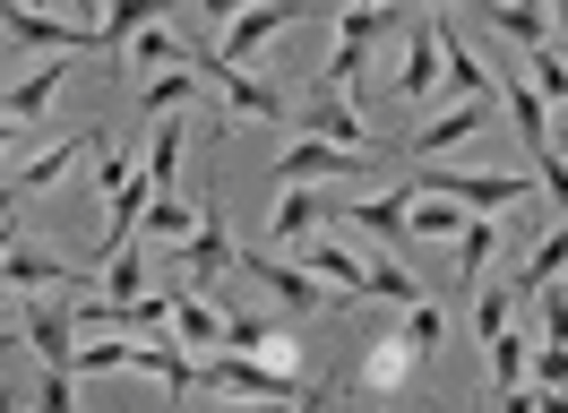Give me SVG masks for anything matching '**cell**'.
<instances>
[{
    "label": "cell",
    "mask_w": 568,
    "mask_h": 413,
    "mask_svg": "<svg viewBox=\"0 0 568 413\" xmlns=\"http://www.w3.org/2000/svg\"><path fill=\"white\" fill-rule=\"evenodd\" d=\"M87 138H95V130H78V138H61V147H43L36 164H18V181H9V172H0V206H9V199H43V190H52V181H61V172H78V155H87Z\"/></svg>",
    "instance_id": "11"
},
{
    "label": "cell",
    "mask_w": 568,
    "mask_h": 413,
    "mask_svg": "<svg viewBox=\"0 0 568 413\" xmlns=\"http://www.w3.org/2000/svg\"><path fill=\"white\" fill-rule=\"evenodd\" d=\"M560 121H568V95H560Z\"/></svg>",
    "instance_id": "44"
},
{
    "label": "cell",
    "mask_w": 568,
    "mask_h": 413,
    "mask_svg": "<svg viewBox=\"0 0 568 413\" xmlns=\"http://www.w3.org/2000/svg\"><path fill=\"white\" fill-rule=\"evenodd\" d=\"M70 61H78V52H43V61L27 69L18 87H0V112H9V121H36L43 103L61 95V78H70Z\"/></svg>",
    "instance_id": "13"
},
{
    "label": "cell",
    "mask_w": 568,
    "mask_h": 413,
    "mask_svg": "<svg viewBox=\"0 0 568 413\" xmlns=\"http://www.w3.org/2000/svg\"><path fill=\"white\" fill-rule=\"evenodd\" d=\"M396 9L362 0V9H336V61H327V95H362V69H371V43Z\"/></svg>",
    "instance_id": "3"
},
{
    "label": "cell",
    "mask_w": 568,
    "mask_h": 413,
    "mask_svg": "<svg viewBox=\"0 0 568 413\" xmlns=\"http://www.w3.org/2000/svg\"><path fill=\"white\" fill-rule=\"evenodd\" d=\"M499 34H517V43H551V9L542 0H474Z\"/></svg>",
    "instance_id": "24"
},
{
    "label": "cell",
    "mask_w": 568,
    "mask_h": 413,
    "mask_svg": "<svg viewBox=\"0 0 568 413\" xmlns=\"http://www.w3.org/2000/svg\"><path fill=\"white\" fill-rule=\"evenodd\" d=\"M36 405H43V413H70V371H43V387H36Z\"/></svg>",
    "instance_id": "40"
},
{
    "label": "cell",
    "mask_w": 568,
    "mask_h": 413,
    "mask_svg": "<svg viewBox=\"0 0 568 413\" xmlns=\"http://www.w3.org/2000/svg\"><path fill=\"white\" fill-rule=\"evenodd\" d=\"M233 275H250V284H267L284 310H327L336 302V284H320L311 268H293V259H267V250H242V268Z\"/></svg>",
    "instance_id": "5"
},
{
    "label": "cell",
    "mask_w": 568,
    "mask_h": 413,
    "mask_svg": "<svg viewBox=\"0 0 568 413\" xmlns=\"http://www.w3.org/2000/svg\"><path fill=\"white\" fill-rule=\"evenodd\" d=\"M336 172H362V147H336V138H293V147H284V164H276V190L284 181H311V190H320V181H336Z\"/></svg>",
    "instance_id": "7"
},
{
    "label": "cell",
    "mask_w": 568,
    "mask_h": 413,
    "mask_svg": "<svg viewBox=\"0 0 568 413\" xmlns=\"http://www.w3.org/2000/svg\"><path fill=\"white\" fill-rule=\"evenodd\" d=\"M0 43L9 52H104L95 43V27H78V18H43L36 0H0Z\"/></svg>",
    "instance_id": "2"
},
{
    "label": "cell",
    "mask_w": 568,
    "mask_h": 413,
    "mask_svg": "<svg viewBox=\"0 0 568 413\" xmlns=\"http://www.w3.org/2000/svg\"><path fill=\"white\" fill-rule=\"evenodd\" d=\"M526 78H534V87H542V103H560V95H568V52H551V43H534Z\"/></svg>",
    "instance_id": "36"
},
{
    "label": "cell",
    "mask_w": 568,
    "mask_h": 413,
    "mask_svg": "<svg viewBox=\"0 0 568 413\" xmlns=\"http://www.w3.org/2000/svg\"><path fill=\"white\" fill-rule=\"evenodd\" d=\"M439 87H448L457 103H474V95H499V87H491V69H483V52H474V43H465L457 27H439Z\"/></svg>",
    "instance_id": "14"
},
{
    "label": "cell",
    "mask_w": 568,
    "mask_h": 413,
    "mask_svg": "<svg viewBox=\"0 0 568 413\" xmlns=\"http://www.w3.org/2000/svg\"><path fill=\"white\" fill-rule=\"evenodd\" d=\"M27 344H36V362L43 371H70V353H78V302L52 284V293H27Z\"/></svg>",
    "instance_id": "4"
},
{
    "label": "cell",
    "mask_w": 568,
    "mask_h": 413,
    "mask_svg": "<svg viewBox=\"0 0 568 413\" xmlns=\"http://www.w3.org/2000/svg\"><path fill=\"white\" fill-rule=\"evenodd\" d=\"M302 130H320V138H336V147H362V155H371V121H362L354 95H311L302 103Z\"/></svg>",
    "instance_id": "17"
},
{
    "label": "cell",
    "mask_w": 568,
    "mask_h": 413,
    "mask_svg": "<svg viewBox=\"0 0 568 413\" xmlns=\"http://www.w3.org/2000/svg\"><path fill=\"white\" fill-rule=\"evenodd\" d=\"M224 353H258V362H284V371H293V344H284V328L250 319V310H224Z\"/></svg>",
    "instance_id": "19"
},
{
    "label": "cell",
    "mask_w": 568,
    "mask_h": 413,
    "mask_svg": "<svg viewBox=\"0 0 568 413\" xmlns=\"http://www.w3.org/2000/svg\"><path fill=\"white\" fill-rule=\"evenodd\" d=\"M320 215H327V206L311 199V181H284V206H276V241H311V233H320Z\"/></svg>",
    "instance_id": "29"
},
{
    "label": "cell",
    "mask_w": 568,
    "mask_h": 413,
    "mask_svg": "<svg viewBox=\"0 0 568 413\" xmlns=\"http://www.w3.org/2000/svg\"><path fill=\"white\" fill-rule=\"evenodd\" d=\"M199 9H207V27H233V18H242L250 0H199Z\"/></svg>",
    "instance_id": "41"
},
{
    "label": "cell",
    "mask_w": 568,
    "mask_h": 413,
    "mask_svg": "<svg viewBox=\"0 0 568 413\" xmlns=\"http://www.w3.org/2000/svg\"><path fill=\"white\" fill-rule=\"evenodd\" d=\"M542 344H568V302L542 284Z\"/></svg>",
    "instance_id": "39"
},
{
    "label": "cell",
    "mask_w": 568,
    "mask_h": 413,
    "mask_svg": "<svg viewBox=\"0 0 568 413\" xmlns=\"http://www.w3.org/2000/svg\"><path fill=\"white\" fill-rule=\"evenodd\" d=\"M534 379H542V396H551V405H568V344H542L534 336V362H526Z\"/></svg>",
    "instance_id": "35"
},
{
    "label": "cell",
    "mask_w": 568,
    "mask_h": 413,
    "mask_svg": "<svg viewBox=\"0 0 568 413\" xmlns=\"http://www.w3.org/2000/svg\"><path fill=\"white\" fill-rule=\"evenodd\" d=\"M242 268V250H233V233H224V206L207 199V215H199V233H190V259H181V275L190 284H215V275Z\"/></svg>",
    "instance_id": "8"
},
{
    "label": "cell",
    "mask_w": 568,
    "mask_h": 413,
    "mask_svg": "<svg viewBox=\"0 0 568 413\" xmlns=\"http://www.w3.org/2000/svg\"><path fill=\"white\" fill-rule=\"evenodd\" d=\"M362 293H379V302H423V284H414V275L396 268V259H362Z\"/></svg>",
    "instance_id": "31"
},
{
    "label": "cell",
    "mask_w": 568,
    "mask_h": 413,
    "mask_svg": "<svg viewBox=\"0 0 568 413\" xmlns=\"http://www.w3.org/2000/svg\"><path fill=\"white\" fill-rule=\"evenodd\" d=\"M396 336H405V344H414V353L430 362V353H439V336H448V319H439V302H405V328H396Z\"/></svg>",
    "instance_id": "34"
},
{
    "label": "cell",
    "mask_w": 568,
    "mask_h": 413,
    "mask_svg": "<svg viewBox=\"0 0 568 413\" xmlns=\"http://www.w3.org/2000/svg\"><path fill=\"white\" fill-rule=\"evenodd\" d=\"M491 241H499V233H491V215H474V224L457 233V268H465V275H483V268H491Z\"/></svg>",
    "instance_id": "37"
},
{
    "label": "cell",
    "mask_w": 568,
    "mask_h": 413,
    "mask_svg": "<svg viewBox=\"0 0 568 413\" xmlns=\"http://www.w3.org/2000/svg\"><path fill=\"white\" fill-rule=\"evenodd\" d=\"M146 199H155V181H146L139 164L121 172V181H112V215H104V241H95V250H121V241H139V224H146Z\"/></svg>",
    "instance_id": "15"
},
{
    "label": "cell",
    "mask_w": 568,
    "mask_h": 413,
    "mask_svg": "<svg viewBox=\"0 0 568 413\" xmlns=\"http://www.w3.org/2000/svg\"><path fill=\"white\" fill-rule=\"evenodd\" d=\"M526 362H534V344L499 328V336H491V396H499V405H534V396H526Z\"/></svg>",
    "instance_id": "20"
},
{
    "label": "cell",
    "mask_w": 568,
    "mask_h": 413,
    "mask_svg": "<svg viewBox=\"0 0 568 413\" xmlns=\"http://www.w3.org/2000/svg\"><path fill=\"white\" fill-rule=\"evenodd\" d=\"M430 87H439V18L405 27V43H396V95H414V103H423Z\"/></svg>",
    "instance_id": "10"
},
{
    "label": "cell",
    "mask_w": 568,
    "mask_h": 413,
    "mask_svg": "<svg viewBox=\"0 0 568 413\" xmlns=\"http://www.w3.org/2000/svg\"><path fill=\"white\" fill-rule=\"evenodd\" d=\"M379 9H396V0H379Z\"/></svg>",
    "instance_id": "45"
},
{
    "label": "cell",
    "mask_w": 568,
    "mask_h": 413,
    "mask_svg": "<svg viewBox=\"0 0 568 413\" xmlns=\"http://www.w3.org/2000/svg\"><path fill=\"white\" fill-rule=\"evenodd\" d=\"M190 387H207V396H250V405H293L302 387L284 362H258V353H207V362H190Z\"/></svg>",
    "instance_id": "1"
},
{
    "label": "cell",
    "mask_w": 568,
    "mask_h": 413,
    "mask_svg": "<svg viewBox=\"0 0 568 413\" xmlns=\"http://www.w3.org/2000/svg\"><path fill=\"white\" fill-rule=\"evenodd\" d=\"M560 275H568V224H560V233H542V241H534L526 275H508V284H517V302H534V293H542V284H560Z\"/></svg>",
    "instance_id": "25"
},
{
    "label": "cell",
    "mask_w": 568,
    "mask_h": 413,
    "mask_svg": "<svg viewBox=\"0 0 568 413\" xmlns=\"http://www.w3.org/2000/svg\"><path fill=\"white\" fill-rule=\"evenodd\" d=\"M302 268L320 275V284H336V293H354V302H362V259H354V250H345V241L311 233V241H302Z\"/></svg>",
    "instance_id": "21"
},
{
    "label": "cell",
    "mask_w": 568,
    "mask_h": 413,
    "mask_svg": "<svg viewBox=\"0 0 568 413\" xmlns=\"http://www.w3.org/2000/svg\"><path fill=\"white\" fill-rule=\"evenodd\" d=\"M146 181H155V199L181 181V121H173V112H164V130L146 138Z\"/></svg>",
    "instance_id": "30"
},
{
    "label": "cell",
    "mask_w": 568,
    "mask_h": 413,
    "mask_svg": "<svg viewBox=\"0 0 568 413\" xmlns=\"http://www.w3.org/2000/svg\"><path fill=\"white\" fill-rule=\"evenodd\" d=\"M199 87H207V78H199V69H164V78H146V112H155V121H164V112H181V103L199 95Z\"/></svg>",
    "instance_id": "32"
},
{
    "label": "cell",
    "mask_w": 568,
    "mask_h": 413,
    "mask_svg": "<svg viewBox=\"0 0 568 413\" xmlns=\"http://www.w3.org/2000/svg\"><path fill=\"white\" fill-rule=\"evenodd\" d=\"M199 78L224 95V112H233V121H284V95H276V87H258L250 69H215V61H207Z\"/></svg>",
    "instance_id": "12"
},
{
    "label": "cell",
    "mask_w": 568,
    "mask_h": 413,
    "mask_svg": "<svg viewBox=\"0 0 568 413\" xmlns=\"http://www.w3.org/2000/svg\"><path fill=\"white\" fill-rule=\"evenodd\" d=\"M199 215H207V199L164 190V199H146V233H155V241H181V233H199Z\"/></svg>",
    "instance_id": "27"
},
{
    "label": "cell",
    "mask_w": 568,
    "mask_h": 413,
    "mask_svg": "<svg viewBox=\"0 0 568 413\" xmlns=\"http://www.w3.org/2000/svg\"><path fill=\"white\" fill-rule=\"evenodd\" d=\"M9 147H18V138H9V112H0V164H9Z\"/></svg>",
    "instance_id": "42"
},
{
    "label": "cell",
    "mask_w": 568,
    "mask_h": 413,
    "mask_svg": "<svg viewBox=\"0 0 568 413\" xmlns=\"http://www.w3.org/2000/svg\"><path fill=\"white\" fill-rule=\"evenodd\" d=\"M61 259H36V250H9V259H0V284H9V293H52V284H61Z\"/></svg>",
    "instance_id": "28"
},
{
    "label": "cell",
    "mask_w": 568,
    "mask_h": 413,
    "mask_svg": "<svg viewBox=\"0 0 568 413\" xmlns=\"http://www.w3.org/2000/svg\"><path fill=\"white\" fill-rule=\"evenodd\" d=\"M345 215H354V233H371V241H414V190H379V199L345 206Z\"/></svg>",
    "instance_id": "18"
},
{
    "label": "cell",
    "mask_w": 568,
    "mask_h": 413,
    "mask_svg": "<svg viewBox=\"0 0 568 413\" xmlns=\"http://www.w3.org/2000/svg\"><path fill=\"white\" fill-rule=\"evenodd\" d=\"M121 61H130V69H199V61L173 43V27H164V18H146V27L121 43Z\"/></svg>",
    "instance_id": "23"
},
{
    "label": "cell",
    "mask_w": 568,
    "mask_h": 413,
    "mask_svg": "<svg viewBox=\"0 0 568 413\" xmlns=\"http://www.w3.org/2000/svg\"><path fill=\"white\" fill-rule=\"evenodd\" d=\"M542 9H551V18H560V27H568V0H542Z\"/></svg>",
    "instance_id": "43"
},
{
    "label": "cell",
    "mask_w": 568,
    "mask_h": 413,
    "mask_svg": "<svg viewBox=\"0 0 568 413\" xmlns=\"http://www.w3.org/2000/svg\"><path fill=\"white\" fill-rule=\"evenodd\" d=\"M164 9H173V0H104V27H95V43H104V52H121V43H130L146 18H164Z\"/></svg>",
    "instance_id": "26"
},
{
    "label": "cell",
    "mask_w": 568,
    "mask_h": 413,
    "mask_svg": "<svg viewBox=\"0 0 568 413\" xmlns=\"http://www.w3.org/2000/svg\"><path fill=\"white\" fill-rule=\"evenodd\" d=\"M104 293H112V302H130V293H146V250H130V241L112 250V259H104Z\"/></svg>",
    "instance_id": "33"
},
{
    "label": "cell",
    "mask_w": 568,
    "mask_h": 413,
    "mask_svg": "<svg viewBox=\"0 0 568 413\" xmlns=\"http://www.w3.org/2000/svg\"><path fill=\"white\" fill-rule=\"evenodd\" d=\"M491 103H499V95L448 103L439 121H423V130H414V155H448V147H465V138H474V130H483V121H491Z\"/></svg>",
    "instance_id": "16"
},
{
    "label": "cell",
    "mask_w": 568,
    "mask_h": 413,
    "mask_svg": "<svg viewBox=\"0 0 568 413\" xmlns=\"http://www.w3.org/2000/svg\"><path fill=\"white\" fill-rule=\"evenodd\" d=\"M423 190H439V199H465V206H526L534 181H517V172H423Z\"/></svg>",
    "instance_id": "6"
},
{
    "label": "cell",
    "mask_w": 568,
    "mask_h": 413,
    "mask_svg": "<svg viewBox=\"0 0 568 413\" xmlns=\"http://www.w3.org/2000/svg\"><path fill=\"white\" fill-rule=\"evenodd\" d=\"M560 155H568V138H560Z\"/></svg>",
    "instance_id": "46"
},
{
    "label": "cell",
    "mask_w": 568,
    "mask_h": 413,
    "mask_svg": "<svg viewBox=\"0 0 568 413\" xmlns=\"http://www.w3.org/2000/svg\"><path fill=\"white\" fill-rule=\"evenodd\" d=\"M173 336H181V344H215V336H224V310H215L190 275L173 284Z\"/></svg>",
    "instance_id": "22"
},
{
    "label": "cell",
    "mask_w": 568,
    "mask_h": 413,
    "mask_svg": "<svg viewBox=\"0 0 568 413\" xmlns=\"http://www.w3.org/2000/svg\"><path fill=\"white\" fill-rule=\"evenodd\" d=\"M414 371H430V362H423V353H414L405 336H388L379 353H371V362H354V371H345V387H354V396H396V387H405Z\"/></svg>",
    "instance_id": "9"
},
{
    "label": "cell",
    "mask_w": 568,
    "mask_h": 413,
    "mask_svg": "<svg viewBox=\"0 0 568 413\" xmlns=\"http://www.w3.org/2000/svg\"><path fill=\"white\" fill-rule=\"evenodd\" d=\"M508 310H517V284H491V293L474 302V328H483V344H491L499 328H508Z\"/></svg>",
    "instance_id": "38"
}]
</instances>
